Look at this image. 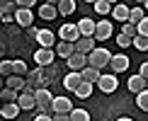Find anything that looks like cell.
Segmentation results:
<instances>
[{"instance_id": "cell-1", "label": "cell", "mask_w": 148, "mask_h": 121, "mask_svg": "<svg viewBox=\"0 0 148 121\" xmlns=\"http://www.w3.org/2000/svg\"><path fill=\"white\" fill-rule=\"evenodd\" d=\"M112 58H114L112 51H107V48H95L88 56V65L95 68V70H102V68H107V65L112 63Z\"/></svg>"}, {"instance_id": "cell-2", "label": "cell", "mask_w": 148, "mask_h": 121, "mask_svg": "<svg viewBox=\"0 0 148 121\" xmlns=\"http://www.w3.org/2000/svg\"><path fill=\"white\" fill-rule=\"evenodd\" d=\"M34 97H36V109H39V114H51V104H53L56 97L49 92L46 87H44V90H36Z\"/></svg>"}, {"instance_id": "cell-3", "label": "cell", "mask_w": 148, "mask_h": 121, "mask_svg": "<svg viewBox=\"0 0 148 121\" xmlns=\"http://www.w3.org/2000/svg\"><path fill=\"white\" fill-rule=\"evenodd\" d=\"M73 102L68 99V97H56L53 99V104H51V114L53 116H71L73 114Z\"/></svg>"}, {"instance_id": "cell-4", "label": "cell", "mask_w": 148, "mask_h": 121, "mask_svg": "<svg viewBox=\"0 0 148 121\" xmlns=\"http://www.w3.org/2000/svg\"><path fill=\"white\" fill-rule=\"evenodd\" d=\"M116 87H119V80H116L114 73H104V75L100 77V82H97V90H100V92H104V94L116 92Z\"/></svg>"}, {"instance_id": "cell-5", "label": "cell", "mask_w": 148, "mask_h": 121, "mask_svg": "<svg viewBox=\"0 0 148 121\" xmlns=\"http://www.w3.org/2000/svg\"><path fill=\"white\" fill-rule=\"evenodd\" d=\"M58 36H61V41H68V44H78V41L83 39L78 24H63V27L58 29Z\"/></svg>"}, {"instance_id": "cell-6", "label": "cell", "mask_w": 148, "mask_h": 121, "mask_svg": "<svg viewBox=\"0 0 148 121\" xmlns=\"http://www.w3.org/2000/svg\"><path fill=\"white\" fill-rule=\"evenodd\" d=\"M53 58H56V51L53 48H39V51H34V60H36L39 68H49L53 63Z\"/></svg>"}, {"instance_id": "cell-7", "label": "cell", "mask_w": 148, "mask_h": 121, "mask_svg": "<svg viewBox=\"0 0 148 121\" xmlns=\"http://www.w3.org/2000/svg\"><path fill=\"white\" fill-rule=\"evenodd\" d=\"M78 29H80V36H85V39H95L97 22H92L90 17H83V20L78 22Z\"/></svg>"}, {"instance_id": "cell-8", "label": "cell", "mask_w": 148, "mask_h": 121, "mask_svg": "<svg viewBox=\"0 0 148 121\" xmlns=\"http://www.w3.org/2000/svg\"><path fill=\"white\" fill-rule=\"evenodd\" d=\"M36 41H39V48H53V44H56V34H53L51 29H39Z\"/></svg>"}, {"instance_id": "cell-9", "label": "cell", "mask_w": 148, "mask_h": 121, "mask_svg": "<svg viewBox=\"0 0 148 121\" xmlns=\"http://www.w3.org/2000/svg\"><path fill=\"white\" fill-rule=\"evenodd\" d=\"M66 63H68V70H71V73H83L85 68H88V56H83V53H75V56L68 58Z\"/></svg>"}, {"instance_id": "cell-10", "label": "cell", "mask_w": 148, "mask_h": 121, "mask_svg": "<svg viewBox=\"0 0 148 121\" xmlns=\"http://www.w3.org/2000/svg\"><path fill=\"white\" fill-rule=\"evenodd\" d=\"M126 87L131 90L134 94H141V92H143V90H148V80H146V77H141L138 73H136V75H131V77H129Z\"/></svg>"}, {"instance_id": "cell-11", "label": "cell", "mask_w": 148, "mask_h": 121, "mask_svg": "<svg viewBox=\"0 0 148 121\" xmlns=\"http://www.w3.org/2000/svg\"><path fill=\"white\" fill-rule=\"evenodd\" d=\"M85 80H83V73H68V75L63 77V85H66V90H71L73 94L78 92V87L83 85Z\"/></svg>"}, {"instance_id": "cell-12", "label": "cell", "mask_w": 148, "mask_h": 121, "mask_svg": "<svg viewBox=\"0 0 148 121\" xmlns=\"http://www.w3.org/2000/svg\"><path fill=\"white\" fill-rule=\"evenodd\" d=\"M114 32V27H112V22H107V20H102V22H97V32H95V41H104V39H109Z\"/></svg>"}, {"instance_id": "cell-13", "label": "cell", "mask_w": 148, "mask_h": 121, "mask_svg": "<svg viewBox=\"0 0 148 121\" xmlns=\"http://www.w3.org/2000/svg\"><path fill=\"white\" fill-rule=\"evenodd\" d=\"M15 22L20 24V27L29 29V27H32V22H34V12L32 10H17L15 12Z\"/></svg>"}, {"instance_id": "cell-14", "label": "cell", "mask_w": 148, "mask_h": 121, "mask_svg": "<svg viewBox=\"0 0 148 121\" xmlns=\"http://www.w3.org/2000/svg\"><path fill=\"white\" fill-rule=\"evenodd\" d=\"M95 39H85V36H83V39H80L78 41V44H75V53H83V56H90V53L92 51H95Z\"/></svg>"}, {"instance_id": "cell-15", "label": "cell", "mask_w": 148, "mask_h": 121, "mask_svg": "<svg viewBox=\"0 0 148 121\" xmlns=\"http://www.w3.org/2000/svg\"><path fill=\"white\" fill-rule=\"evenodd\" d=\"M56 15H58V5L56 3H46V5L39 7V17L41 20H56Z\"/></svg>"}, {"instance_id": "cell-16", "label": "cell", "mask_w": 148, "mask_h": 121, "mask_svg": "<svg viewBox=\"0 0 148 121\" xmlns=\"http://www.w3.org/2000/svg\"><path fill=\"white\" fill-rule=\"evenodd\" d=\"M112 17L119 22H129V17H131V7H126V5H114L112 7Z\"/></svg>"}, {"instance_id": "cell-17", "label": "cell", "mask_w": 148, "mask_h": 121, "mask_svg": "<svg viewBox=\"0 0 148 121\" xmlns=\"http://www.w3.org/2000/svg\"><path fill=\"white\" fill-rule=\"evenodd\" d=\"M112 70L116 73H121V70H126L129 68V56H124V53H114V58H112Z\"/></svg>"}, {"instance_id": "cell-18", "label": "cell", "mask_w": 148, "mask_h": 121, "mask_svg": "<svg viewBox=\"0 0 148 121\" xmlns=\"http://www.w3.org/2000/svg\"><path fill=\"white\" fill-rule=\"evenodd\" d=\"M56 51H58V56H61V58L68 60V58L75 56V44H68V41H58V48H56Z\"/></svg>"}, {"instance_id": "cell-19", "label": "cell", "mask_w": 148, "mask_h": 121, "mask_svg": "<svg viewBox=\"0 0 148 121\" xmlns=\"http://www.w3.org/2000/svg\"><path fill=\"white\" fill-rule=\"evenodd\" d=\"M17 104H20V109H36V97L32 92H22Z\"/></svg>"}, {"instance_id": "cell-20", "label": "cell", "mask_w": 148, "mask_h": 121, "mask_svg": "<svg viewBox=\"0 0 148 121\" xmlns=\"http://www.w3.org/2000/svg\"><path fill=\"white\" fill-rule=\"evenodd\" d=\"M102 75H104V73L95 70V68H90V65H88V68L83 70V80H85V82H90V85H97V82H100V77H102Z\"/></svg>"}, {"instance_id": "cell-21", "label": "cell", "mask_w": 148, "mask_h": 121, "mask_svg": "<svg viewBox=\"0 0 148 121\" xmlns=\"http://www.w3.org/2000/svg\"><path fill=\"white\" fill-rule=\"evenodd\" d=\"M8 87L15 90V92L27 90V80H24V77H20V75H12V77H8Z\"/></svg>"}, {"instance_id": "cell-22", "label": "cell", "mask_w": 148, "mask_h": 121, "mask_svg": "<svg viewBox=\"0 0 148 121\" xmlns=\"http://www.w3.org/2000/svg\"><path fill=\"white\" fill-rule=\"evenodd\" d=\"M146 17H148V15H146V10L136 5V7H131V17H129V22H131V24H136V27H138V24L143 22Z\"/></svg>"}, {"instance_id": "cell-23", "label": "cell", "mask_w": 148, "mask_h": 121, "mask_svg": "<svg viewBox=\"0 0 148 121\" xmlns=\"http://www.w3.org/2000/svg\"><path fill=\"white\" fill-rule=\"evenodd\" d=\"M0 114H3L5 119H17L20 116V104H17V102L15 104H5L3 109H0Z\"/></svg>"}, {"instance_id": "cell-24", "label": "cell", "mask_w": 148, "mask_h": 121, "mask_svg": "<svg viewBox=\"0 0 148 121\" xmlns=\"http://www.w3.org/2000/svg\"><path fill=\"white\" fill-rule=\"evenodd\" d=\"M0 97H3L5 104H15V102H20V92H15V90H10V87H5L3 92H0Z\"/></svg>"}, {"instance_id": "cell-25", "label": "cell", "mask_w": 148, "mask_h": 121, "mask_svg": "<svg viewBox=\"0 0 148 121\" xmlns=\"http://www.w3.org/2000/svg\"><path fill=\"white\" fill-rule=\"evenodd\" d=\"M75 12V3L73 0H61L58 3V15H73Z\"/></svg>"}, {"instance_id": "cell-26", "label": "cell", "mask_w": 148, "mask_h": 121, "mask_svg": "<svg viewBox=\"0 0 148 121\" xmlns=\"http://www.w3.org/2000/svg\"><path fill=\"white\" fill-rule=\"evenodd\" d=\"M112 7H114V5H109L107 0H97V3H95V12H97V15H112Z\"/></svg>"}, {"instance_id": "cell-27", "label": "cell", "mask_w": 148, "mask_h": 121, "mask_svg": "<svg viewBox=\"0 0 148 121\" xmlns=\"http://www.w3.org/2000/svg\"><path fill=\"white\" fill-rule=\"evenodd\" d=\"M0 73H3L5 77H12L15 75V60H3V63H0Z\"/></svg>"}, {"instance_id": "cell-28", "label": "cell", "mask_w": 148, "mask_h": 121, "mask_svg": "<svg viewBox=\"0 0 148 121\" xmlns=\"http://www.w3.org/2000/svg\"><path fill=\"white\" fill-rule=\"evenodd\" d=\"M92 87H95V85H90V82H83V85H80V87H78V97H80V99H88V97L92 94Z\"/></svg>"}, {"instance_id": "cell-29", "label": "cell", "mask_w": 148, "mask_h": 121, "mask_svg": "<svg viewBox=\"0 0 148 121\" xmlns=\"http://www.w3.org/2000/svg\"><path fill=\"white\" fill-rule=\"evenodd\" d=\"M136 104L141 111H148V90H143L141 94H136Z\"/></svg>"}, {"instance_id": "cell-30", "label": "cell", "mask_w": 148, "mask_h": 121, "mask_svg": "<svg viewBox=\"0 0 148 121\" xmlns=\"http://www.w3.org/2000/svg\"><path fill=\"white\" fill-rule=\"evenodd\" d=\"M71 121H90V114L85 111V109H73Z\"/></svg>"}, {"instance_id": "cell-31", "label": "cell", "mask_w": 148, "mask_h": 121, "mask_svg": "<svg viewBox=\"0 0 148 121\" xmlns=\"http://www.w3.org/2000/svg\"><path fill=\"white\" fill-rule=\"evenodd\" d=\"M121 34H126V36H131V39H136V36H138V27H136V24H131V22H126L124 29H121Z\"/></svg>"}, {"instance_id": "cell-32", "label": "cell", "mask_w": 148, "mask_h": 121, "mask_svg": "<svg viewBox=\"0 0 148 121\" xmlns=\"http://www.w3.org/2000/svg\"><path fill=\"white\" fill-rule=\"evenodd\" d=\"M116 44H119L121 48H126V46H134V39H131V36H126V34H116Z\"/></svg>"}, {"instance_id": "cell-33", "label": "cell", "mask_w": 148, "mask_h": 121, "mask_svg": "<svg viewBox=\"0 0 148 121\" xmlns=\"http://www.w3.org/2000/svg\"><path fill=\"white\" fill-rule=\"evenodd\" d=\"M134 46H136L138 48V51H148V39H146V36H136V39H134Z\"/></svg>"}, {"instance_id": "cell-34", "label": "cell", "mask_w": 148, "mask_h": 121, "mask_svg": "<svg viewBox=\"0 0 148 121\" xmlns=\"http://www.w3.org/2000/svg\"><path fill=\"white\" fill-rule=\"evenodd\" d=\"M15 75H20V77L27 75V63L24 60H15Z\"/></svg>"}, {"instance_id": "cell-35", "label": "cell", "mask_w": 148, "mask_h": 121, "mask_svg": "<svg viewBox=\"0 0 148 121\" xmlns=\"http://www.w3.org/2000/svg\"><path fill=\"white\" fill-rule=\"evenodd\" d=\"M138 34H141V36H146V39H148V17H146V20H143V22L138 24Z\"/></svg>"}, {"instance_id": "cell-36", "label": "cell", "mask_w": 148, "mask_h": 121, "mask_svg": "<svg viewBox=\"0 0 148 121\" xmlns=\"http://www.w3.org/2000/svg\"><path fill=\"white\" fill-rule=\"evenodd\" d=\"M138 75L148 80V63H141V70H138Z\"/></svg>"}, {"instance_id": "cell-37", "label": "cell", "mask_w": 148, "mask_h": 121, "mask_svg": "<svg viewBox=\"0 0 148 121\" xmlns=\"http://www.w3.org/2000/svg\"><path fill=\"white\" fill-rule=\"evenodd\" d=\"M34 121H53V116H51V114H39Z\"/></svg>"}, {"instance_id": "cell-38", "label": "cell", "mask_w": 148, "mask_h": 121, "mask_svg": "<svg viewBox=\"0 0 148 121\" xmlns=\"http://www.w3.org/2000/svg\"><path fill=\"white\" fill-rule=\"evenodd\" d=\"M36 34H39V29H36V27H29L27 29V36H32V39H36Z\"/></svg>"}, {"instance_id": "cell-39", "label": "cell", "mask_w": 148, "mask_h": 121, "mask_svg": "<svg viewBox=\"0 0 148 121\" xmlns=\"http://www.w3.org/2000/svg\"><path fill=\"white\" fill-rule=\"evenodd\" d=\"M51 77H53V68L49 65V68H46V80H51Z\"/></svg>"}, {"instance_id": "cell-40", "label": "cell", "mask_w": 148, "mask_h": 121, "mask_svg": "<svg viewBox=\"0 0 148 121\" xmlns=\"http://www.w3.org/2000/svg\"><path fill=\"white\" fill-rule=\"evenodd\" d=\"M3 22H15V15H3Z\"/></svg>"}, {"instance_id": "cell-41", "label": "cell", "mask_w": 148, "mask_h": 121, "mask_svg": "<svg viewBox=\"0 0 148 121\" xmlns=\"http://www.w3.org/2000/svg\"><path fill=\"white\" fill-rule=\"evenodd\" d=\"M53 121H71V116H53Z\"/></svg>"}, {"instance_id": "cell-42", "label": "cell", "mask_w": 148, "mask_h": 121, "mask_svg": "<svg viewBox=\"0 0 148 121\" xmlns=\"http://www.w3.org/2000/svg\"><path fill=\"white\" fill-rule=\"evenodd\" d=\"M116 121H134V119H129V116H119Z\"/></svg>"}, {"instance_id": "cell-43", "label": "cell", "mask_w": 148, "mask_h": 121, "mask_svg": "<svg viewBox=\"0 0 148 121\" xmlns=\"http://www.w3.org/2000/svg\"><path fill=\"white\" fill-rule=\"evenodd\" d=\"M143 10H148V3H146V5H143Z\"/></svg>"}]
</instances>
